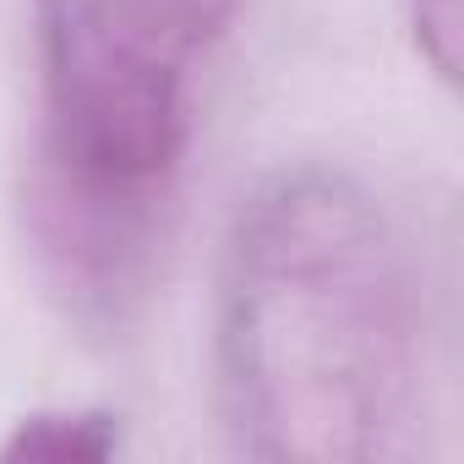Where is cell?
Here are the masks:
<instances>
[{
    "mask_svg": "<svg viewBox=\"0 0 464 464\" xmlns=\"http://www.w3.org/2000/svg\"><path fill=\"white\" fill-rule=\"evenodd\" d=\"M420 301L382 197L290 159L236 202L213 279V388L246 459H404L420 415Z\"/></svg>",
    "mask_w": 464,
    "mask_h": 464,
    "instance_id": "obj_1",
    "label": "cell"
},
{
    "mask_svg": "<svg viewBox=\"0 0 464 464\" xmlns=\"http://www.w3.org/2000/svg\"><path fill=\"white\" fill-rule=\"evenodd\" d=\"M39 50L34 169L175 197L191 153L197 72L241 0H23Z\"/></svg>",
    "mask_w": 464,
    "mask_h": 464,
    "instance_id": "obj_2",
    "label": "cell"
},
{
    "mask_svg": "<svg viewBox=\"0 0 464 464\" xmlns=\"http://www.w3.org/2000/svg\"><path fill=\"white\" fill-rule=\"evenodd\" d=\"M126 448V426L115 410L93 404H55L12 420L0 459H34V464H104Z\"/></svg>",
    "mask_w": 464,
    "mask_h": 464,
    "instance_id": "obj_3",
    "label": "cell"
},
{
    "mask_svg": "<svg viewBox=\"0 0 464 464\" xmlns=\"http://www.w3.org/2000/svg\"><path fill=\"white\" fill-rule=\"evenodd\" d=\"M404 28L415 61L442 82L459 88V44H464V0H404Z\"/></svg>",
    "mask_w": 464,
    "mask_h": 464,
    "instance_id": "obj_4",
    "label": "cell"
}]
</instances>
